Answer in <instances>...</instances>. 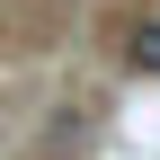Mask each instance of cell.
I'll list each match as a JSON object with an SVG mask.
<instances>
[{
    "mask_svg": "<svg viewBox=\"0 0 160 160\" xmlns=\"http://www.w3.org/2000/svg\"><path fill=\"white\" fill-rule=\"evenodd\" d=\"M125 53H133V71H160V18H142V27H133Z\"/></svg>",
    "mask_w": 160,
    "mask_h": 160,
    "instance_id": "obj_1",
    "label": "cell"
}]
</instances>
